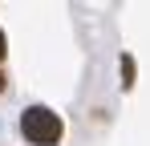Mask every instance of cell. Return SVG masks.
<instances>
[{"mask_svg": "<svg viewBox=\"0 0 150 146\" xmlns=\"http://www.w3.org/2000/svg\"><path fill=\"white\" fill-rule=\"evenodd\" d=\"M21 134H25L28 146H61L65 122H61L57 110L37 101V106H25V114H21Z\"/></svg>", "mask_w": 150, "mask_h": 146, "instance_id": "obj_1", "label": "cell"}, {"mask_svg": "<svg viewBox=\"0 0 150 146\" xmlns=\"http://www.w3.org/2000/svg\"><path fill=\"white\" fill-rule=\"evenodd\" d=\"M118 73H122V89H134V73H138V65H134V57H130V53L118 57Z\"/></svg>", "mask_w": 150, "mask_h": 146, "instance_id": "obj_2", "label": "cell"}, {"mask_svg": "<svg viewBox=\"0 0 150 146\" xmlns=\"http://www.w3.org/2000/svg\"><path fill=\"white\" fill-rule=\"evenodd\" d=\"M4 57H8V37H4V28H0V65H4Z\"/></svg>", "mask_w": 150, "mask_h": 146, "instance_id": "obj_3", "label": "cell"}, {"mask_svg": "<svg viewBox=\"0 0 150 146\" xmlns=\"http://www.w3.org/2000/svg\"><path fill=\"white\" fill-rule=\"evenodd\" d=\"M4 89H8V77H4V69H0V94H4Z\"/></svg>", "mask_w": 150, "mask_h": 146, "instance_id": "obj_4", "label": "cell"}]
</instances>
